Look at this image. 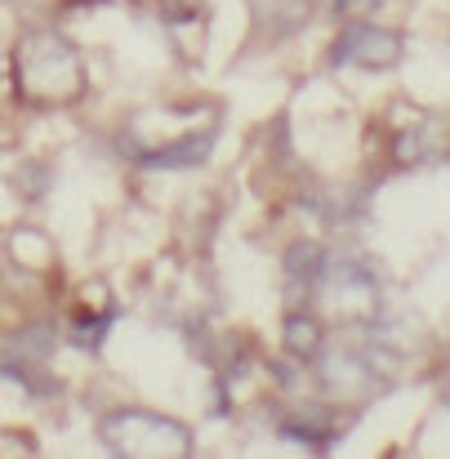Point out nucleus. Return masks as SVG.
<instances>
[{
    "label": "nucleus",
    "instance_id": "f257e3e1",
    "mask_svg": "<svg viewBox=\"0 0 450 459\" xmlns=\"http://www.w3.org/2000/svg\"><path fill=\"white\" fill-rule=\"evenodd\" d=\"M13 85L31 108H72L85 99V58L63 31H27L13 49Z\"/></svg>",
    "mask_w": 450,
    "mask_h": 459
},
{
    "label": "nucleus",
    "instance_id": "7ed1b4c3",
    "mask_svg": "<svg viewBox=\"0 0 450 459\" xmlns=\"http://www.w3.org/2000/svg\"><path fill=\"white\" fill-rule=\"evenodd\" d=\"M307 295L316 299V307L343 325H366L379 307H384V295H379V277L366 268V264H352V259H325L321 273L312 277Z\"/></svg>",
    "mask_w": 450,
    "mask_h": 459
},
{
    "label": "nucleus",
    "instance_id": "0eeeda50",
    "mask_svg": "<svg viewBox=\"0 0 450 459\" xmlns=\"http://www.w3.org/2000/svg\"><path fill=\"white\" fill-rule=\"evenodd\" d=\"M165 31L187 63L205 54V9L196 0H165Z\"/></svg>",
    "mask_w": 450,
    "mask_h": 459
},
{
    "label": "nucleus",
    "instance_id": "39448f33",
    "mask_svg": "<svg viewBox=\"0 0 450 459\" xmlns=\"http://www.w3.org/2000/svg\"><path fill=\"white\" fill-rule=\"evenodd\" d=\"M321 379H325V393L334 402H357L375 388V370L366 366L361 352H325L321 348Z\"/></svg>",
    "mask_w": 450,
    "mask_h": 459
},
{
    "label": "nucleus",
    "instance_id": "1a4fd4ad",
    "mask_svg": "<svg viewBox=\"0 0 450 459\" xmlns=\"http://www.w3.org/2000/svg\"><path fill=\"white\" fill-rule=\"evenodd\" d=\"M250 4H255V22L273 27V40L299 31L312 13V0H250Z\"/></svg>",
    "mask_w": 450,
    "mask_h": 459
},
{
    "label": "nucleus",
    "instance_id": "f03ea898",
    "mask_svg": "<svg viewBox=\"0 0 450 459\" xmlns=\"http://www.w3.org/2000/svg\"><path fill=\"white\" fill-rule=\"evenodd\" d=\"M99 442L121 459H187L192 429L156 411H112L99 420Z\"/></svg>",
    "mask_w": 450,
    "mask_h": 459
},
{
    "label": "nucleus",
    "instance_id": "423d86ee",
    "mask_svg": "<svg viewBox=\"0 0 450 459\" xmlns=\"http://www.w3.org/2000/svg\"><path fill=\"white\" fill-rule=\"evenodd\" d=\"M366 325H370V348L375 352H388V357H411L424 343V325L411 312H384L379 307Z\"/></svg>",
    "mask_w": 450,
    "mask_h": 459
},
{
    "label": "nucleus",
    "instance_id": "20e7f679",
    "mask_svg": "<svg viewBox=\"0 0 450 459\" xmlns=\"http://www.w3.org/2000/svg\"><path fill=\"white\" fill-rule=\"evenodd\" d=\"M406 58V36L379 22H348L339 45H334V63L343 67H366V72H393Z\"/></svg>",
    "mask_w": 450,
    "mask_h": 459
},
{
    "label": "nucleus",
    "instance_id": "ddd939ff",
    "mask_svg": "<svg viewBox=\"0 0 450 459\" xmlns=\"http://www.w3.org/2000/svg\"><path fill=\"white\" fill-rule=\"evenodd\" d=\"M379 4H384V0H334V9L343 13V22H361V18H370Z\"/></svg>",
    "mask_w": 450,
    "mask_h": 459
},
{
    "label": "nucleus",
    "instance_id": "9b49d317",
    "mask_svg": "<svg viewBox=\"0 0 450 459\" xmlns=\"http://www.w3.org/2000/svg\"><path fill=\"white\" fill-rule=\"evenodd\" d=\"M321 264H325V250L316 241H295L286 250V277H290V286H312V277L321 273Z\"/></svg>",
    "mask_w": 450,
    "mask_h": 459
},
{
    "label": "nucleus",
    "instance_id": "6e6552de",
    "mask_svg": "<svg viewBox=\"0 0 450 459\" xmlns=\"http://www.w3.org/2000/svg\"><path fill=\"white\" fill-rule=\"evenodd\" d=\"M281 339H286V352H290L295 361L312 366V361L321 357V348H325V325H321V316H312V312H290Z\"/></svg>",
    "mask_w": 450,
    "mask_h": 459
},
{
    "label": "nucleus",
    "instance_id": "9d476101",
    "mask_svg": "<svg viewBox=\"0 0 450 459\" xmlns=\"http://www.w3.org/2000/svg\"><path fill=\"white\" fill-rule=\"evenodd\" d=\"M54 339V330H45V325H36V330H22V334H13L9 339V352H4V361H13V370L22 375L31 361H45L49 357V343Z\"/></svg>",
    "mask_w": 450,
    "mask_h": 459
},
{
    "label": "nucleus",
    "instance_id": "f8f14e48",
    "mask_svg": "<svg viewBox=\"0 0 450 459\" xmlns=\"http://www.w3.org/2000/svg\"><path fill=\"white\" fill-rule=\"evenodd\" d=\"M433 156V143H428V126H411L397 134V160L402 165H415V160H428Z\"/></svg>",
    "mask_w": 450,
    "mask_h": 459
}]
</instances>
